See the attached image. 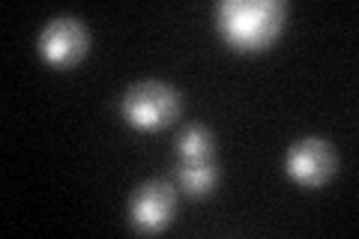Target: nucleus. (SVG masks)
<instances>
[{
  "instance_id": "obj_1",
  "label": "nucleus",
  "mask_w": 359,
  "mask_h": 239,
  "mask_svg": "<svg viewBox=\"0 0 359 239\" xmlns=\"http://www.w3.org/2000/svg\"><path fill=\"white\" fill-rule=\"evenodd\" d=\"M287 6L282 0H222L216 21L222 36L240 51L266 48L285 27Z\"/></svg>"
},
{
  "instance_id": "obj_2",
  "label": "nucleus",
  "mask_w": 359,
  "mask_h": 239,
  "mask_svg": "<svg viewBox=\"0 0 359 239\" xmlns=\"http://www.w3.org/2000/svg\"><path fill=\"white\" fill-rule=\"evenodd\" d=\"M183 108L180 90L165 81H138L123 96V117L135 129H162Z\"/></svg>"
},
{
  "instance_id": "obj_3",
  "label": "nucleus",
  "mask_w": 359,
  "mask_h": 239,
  "mask_svg": "<svg viewBox=\"0 0 359 239\" xmlns=\"http://www.w3.org/2000/svg\"><path fill=\"white\" fill-rule=\"evenodd\" d=\"M177 191L165 179H150L144 183L129 200V221L138 233H159L174 219Z\"/></svg>"
},
{
  "instance_id": "obj_4",
  "label": "nucleus",
  "mask_w": 359,
  "mask_h": 239,
  "mask_svg": "<svg viewBox=\"0 0 359 239\" xmlns=\"http://www.w3.org/2000/svg\"><path fill=\"white\" fill-rule=\"evenodd\" d=\"M90 33L87 25L75 15H57L39 33V54L54 66H72L87 54Z\"/></svg>"
},
{
  "instance_id": "obj_5",
  "label": "nucleus",
  "mask_w": 359,
  "mask_h": 239,
  "mask_svg": "<svg viewBox=\"0 0 359 239\" xmlns=\"http://www.w3.org/2000/svg\"><path fill=\"white\" fill-rule=\"evenodd\" d=\"M339 168L332 144L327 138H302L287 150V174L302 186H323Z\"/></svg>"
},
{
  "instance_id": "obj_6",
  "label": "nucleus",
  "mask_w": 359,
  "mask_h": 239,
  "mask_svg": "<svg viewBox=\"0 0 359 239\" xmlns=\"http://www.w3.org/2000/svg\"><path fill=\"white\" fill-rule=\"evenodd\" d=\"M180 174V186L189 198H204L210 195L219 183V168L212 158H198V162H180L177 168Z\"/></svg>"
},
{
  "instance_id": "obj_7",
  "label": "nucleus",
  "mask_w": 359,
  "mask_h": 239,
  "mask_svg": "<svg viewBox=\"0 0 359 239\" xmlns=\"http://www.w3.org/2000/svg\"><path fill=\"white\" fill-rule=\"evenodd\" d=\"M212 150H216V144H212V132L204 129V126H186L180 132L177 138V156L180 162H198V158H212Z\"/></svg>"
}]
</instances>
